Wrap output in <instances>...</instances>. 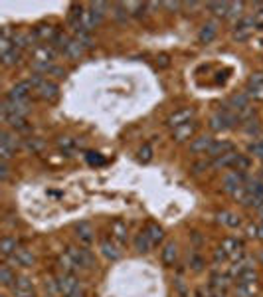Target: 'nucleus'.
Segmentation results:
<instances>
[{"mask_svg": "<svg viewBox=\"0 0 263 297\" xmlns=\"http://www.w3.org/2000/svg\"><path fill=\"white\" fill-rule=\"evenodd\" d=\"M67 251H69V255L75 259V263L79 265V269H93V267L97 265L95 255H93L87 248H83V246H69Z\"/></svg>", "mask_w": 263, "mask_h": 297, "instance_id": "1", "label": "nucleus"}, {"mask_svg": "<svg viewBox=\"0 0 263 297\" xmlns=\"http://www.w3.org/2000/svg\"><path fill=\"white\" fill-rule=\"evenodd\" d=\"M30 111V103L28 101H12V99H6L0 107V113H2V119L4 117H26V113Z\"/></svg>", "mask_w": 263, "mask_h": 297, "instance_id": "2", "label": "nucleus"}, {"mask_svg": "<svg viewBox=\"0 0 263 297\" xmlns=\"http://www.w3.org/2000/svg\"><path fill=\"white\" fill-rule=\"evenodd\" d=\"M16 147H18V139L14 135H10L8 131H2L0 133V158L8 162L14 156Z\"/></svg>", "mask_w": 263, "mask_h": 297, "instance_id": "3", "label": "nucleus"}, {"mask_svg": "<svg viewBox=\"0 0 263 297\" xmlns=\"http://www.w3.org/2000/svg\"><path fill=\"white\" fill-rule=\"evenodd\" d=\"M219 249H221L231 261L243 257V242L237 240V238H225V240H221Z\"/></svg>", "mask_w": 263, "mask_h": 297, "instance_id": "4", "label": "nucleus"}, {"mask_svg": "<svg viewBox=\"0 0 263 297\" xmlns=\"http://www.w3.org/2000/svg\"><path fill=\"white\" fill-rule=\"evenodd\" d=\"M10 263L16 267H32L36 263V255L28 248H16V251L10 255Z\"/></svg>", "mask_w": 263, "mask_h": 297, "instance_id": "5", "label": "nucleus"}, {"mask_svg": "<svg viewBox=\"0 0 263 297\" xmlns=\"http://www.w3.org/2000/svg\"><path fill=\"white\" fill-rule=\"evenodd\" d=\"M55 281H57V287H59L61 295H65V297L81 289V287H79V281H77V277H75L73 273H59V275L55 277Z\"/></svg>", "mask_w": 263, "mask_h": 297, "instance_id": "6", "label": "nucleus"}, {"mask_svg": "<svg viewBox=\"0 0 263 297\" xmlns=\"http://www.w3.org/2000/svg\"><path fill=\"white\" fill-rule=\"evenodd\" d=\"M247 182V178H245V174L243 172H239V170H231V172H227L225 176H223V190L227 192V194H233L239 186H243Z\"/></svg>", "mask_w": 263, "mask_h": 297, "instance_id": "7", "label": "nucleus"}, {"mask_svg": "<svg viewBox=\"0 0 263 297\" xmlns=\"http://www.w3.org/2000/svg\"><path fill=\"white\" fill-rule=\"evenodd\" d=\"M192 117H194V109H192V107H184V109L174 111V113L166 119V125L172 127V129H176V127H180V125L192 121Z\"/></svg>", "mask_w": 263, "mask_h": 297, "instance_id": "8", "label": "nucleus"}, {"mask_svg": "<svg viewBox=\"0 0 263 297\" xmlns=\"http://www.w3.org/2000/svg\"><path fill=\"white\" fill-rule=\"evenodd\" d=\"M99 249H101V253H103L107 259H111V261H117V259L121 257V248H119V244H117L113 238H103V240L99 242Z\"/></svg>", "mask_w": 263, "mask_h": 297, "instance_id": "9", "label": "nucleus"}, {"mask_svg": "<svg viewBox=\"0 0 263 297\" xmlns=\"http://www.w3.org/2000/svg\"><path fill=\"white\" fill-rule=\"evenodd\" d=\"M12 293H14L16 297H36L32 281H30L28 277H24V275L16 277V281H14V285H12Z\"/></svg>", "mask_w": 263, "mask_h": 297, "instance_id": "10", "label": "nucleus"}, {"mask_svg": "<svg viewBox=\"0 0 263 297\" xmlns=\"http://www.w3.org/2000/svg\"><path fill=\"white\" fill-rule=\"evenodd\" d=\"M12 42H14V48H18V50L22 51V50H26V48H32V46L38 42V36H36V32H32V30H28V32H16V34L12 36Z\"/></svg>", "mask_w": 263, "mask_h": 297, "instance_id": "11", "label": "nucleus"}, {"mask_svg": "<svg viewBox=\"0 0 263 297\" xmlns=\"http://www.w3.org/2000/svg\"><path fill=\"white\" fill-rule=\"evenodd\" d=\"M32 83L30 81H22V83H16L10 91H8V97L6 99H12V101H28L30 97V91H32Z\"/></svg>", "mask_w": 263, "mask_h": 297, "instance_id": "12", "label": "nucleus"}, {"mask_svg": "<svg viewBox=\"0 0 263 297\" xmlns=\"http://www.w3.org/2000/svg\"><path fill=\"white\" fill-rule=\"evenodd\" d=\"M249 269H253V259H251L249 255H243V257L231 261V267H229L227 273L231 275V279H237L241 273H245V271H249Z\"/></svg>", "mask_w": 263, "mask_h": 297, "instance_id": "13", "label": "nucleus"}, {"mask_svg": "<svg viewBox=\"0 0 263 297\" xmlns=\"http://www.w3.org/2000/svg\"><path fill=\"white\" fill-rule=\"evenodd\" d=\"M216 141L210 137V135H202V137H196L192 143H190V152L194 154H206L210 150V147L214 145Z\"/></svg>", "mask_w": 263, "mask_h": 297, "instance_id": "14", "label": "nucleus"}, {"mask_svg": "<svg viewBox=\"0 0 263 297\" xmlns=\"http://www.w3.org/2000/svg\"><path fill=\"white\" fill-rule=\"evenodd\" d=\"M198 131V123L192 119V121H188V123H184V125H180V127H176L174 129V139L178 141V143H182V141H186V139H190V137H194V133Z\"/></svg>", "mask_w": 263, "mask_h": 297, "instance_id": "15", "label": "nucleus"}, {"mask_svg": "<svg viewBox=\"0 0 263 297\" xmlns=\"http://www.w3.org/2000/svg\"><path fill=\"white\" fill-rule=\"evenodd\" d=\"M227 152H233V145H231L229 141H216V143L210 147V150H208L206 154H208V158L216 160V158H219V156H223V154H227Z\"/></svg>", "mask_w": 263, "mask_h": 297, "instance_id": "16", "label": "nucleus"}, {"mask_svg": "<svg viewBox=\"0 0 263 297\" xmlns=\"http://www.w3.org/2000/svg\"><path fill=\"white\" fill-rule=\"evenodd\" d=\"M38 95H40L42 99H45V101H53V99H57V95H59V87H57L55 81L45 79V81L38 87Z\"/></svg>", "mask_w": 263, "mask_h": 297, "instance_id": "17", "label": "nucleus"}, {"mask_svg": "<svg viewBox=\"0 0 263 297\" xmlns=\"http://www.w3.org/2000/svg\"><path fill=\"white\" fill-rule=\"evenodd\" d=\"M229 283H231V275H229V273L214 271V273L210 275V285H212L214 289H219V291H227Z\"/></svg>", "mask_w": 263, "mask_h": 297, "instance_id": "18", "label": "nucleus"}, {"mask_svg": "<svg viewBox=\"0 0 263 297\" xmlns=\"http://www.w3.org/2000/svg\"><path fill=\"white\" fill-rule=\"evenodd\" d=\"M75 236H77V240H79L81 244H85V246H89V244L95 240L93 228H91L87 222H79V224L75 226Z\"/></svg>", "mask_w": 263, "mask_h": 297, "instance_id": "19", "label": "nucleus"}, {"mask_svg": "<svg viewBox=\"0 0 263 297\" xmlns=\"http://www.w3.org/2000/svg\"><path fill=\"white\" fill-rule=\"evenodd\" d=\"M34 32H36L38 40H42V42H49V44H53V40H55V38H57V34H59V30H57V28H53V26H45V24H42V26L34 28Z\"/></svg>", "mask_w": 263, "mask_h": 297, "instance_id": "20", "label": "nucleus"}, {"mask_svg": "<svg viewBox=\"0 0 263 297\" xmlns=\"http://www.w3.org/2000/svg\"><path fill=\"white\" fill-rule=\"evenodd\" d=\"M216 34H218V24L216 22H206L202 26L200 34H198V40H200V44H210L216 38Z\"/></svg>", "mask_w": 263, "mask_h": 297, "instance_id": "21", "label": "nucleus"}, {"mask_svg": "<svg viewBox=\"0 0 263 297\" xmlns=\"http://www.w3.org/2000/svg\"><path fill=\"white\" fill-rule=\"evenodd\" d=\"M111 234H113L111 238H113L119 246L125 244V242H127V236H129V234H127V224L121 222V220H115L113 226H111Z\"/></svg>", "mask_w": 263, "mask_h": 297, "instance_id": "22", "label": "nucleus"}, {"mask_svg": "<svg viewBox=\"0 0 263 297\" xmlns=\"http://www.w3.org/2000/svg\"><path fill=\"white\" fill-rule=\"evenodd\" d=\"M57 263H59V267L63 269V273H73L75 275V271L79 269V265L75 263V259L69 255V251H65V253H59V257H57Z\"/></svg>", "mask_w": 263, "mask_h": 297, "instance_id": "23", "label": "nucleus"}, {"mask_svg": "<svg viewBox=\"0 0 263 297\" xmlns=\"http://www.w3.org/2000/svg\"><path fill=\"white\" fill-rule=\"evenodd\" d=\"M235 293L239 297H253L257 293V281H237Z\"/></svg>", "mask_w": 263, "mask_h": 297, "instance_id": "24", "label": "nucleus"}, {"mask_svg": "<svg viewBox=\"0 0 263 297\" xmlns=\"http://www.w3.org/2000/svg\"><path fill=\"white\" fill-rule=\"evenodd\" d=\"M249 101H251V97H249L247 91H239V93H233V95L229 97V105H231L233 111L243 109V107H249Z\"/></svg>", "mask_w": 263, "mask_h": 297, "instance_id": "25", "label": "nucleus"}, {"mask_svg": "<svg viewBox=\"0 0 263 297\" xmlns=\"http://www.w3.org/2000/svg\"><path fill=\"white\" fill-rule=\"evenodd\" d=\"M218 222H219V224H223V226H227V228H237V226L241 224L239 216H237V214H233V212H229V210H221V212H218Z\"/></svg>", "mask_w": 263, "mask_h": 297, "instance_id": "26", "label": "nucleus"}, {"mask_svg": "<svg viewBox=\"0 0 263 297\" xmlns=\"http://www.w3.org/2000/svg\"><path fill=\"white\" fill-rule=\"evenodd\" d=\"M152 240L146 236V232L142 230L140 234H136V238H134V249L138 251V253H146V251H150L152 249Z\"/></svg>", "mask_w": 263, "mask_h": 297, "instance_id": "27", "label": "nucleus"}, {"mask_svg": "<svg viewBox=\"0 0 263 297\" xmlns=\"http://www.w3.org/2000/svg\"><path fill=\"white\" fill-rule=\"evenodd\" d=\"M144 232H146V236L152 240V244L156 246V244H160L162 242V238H164V230L156 224V222H148L146 224V228H144Z\"/></svg>", "mask_w": 263, "mask_h": 297, "instance_id": "28", "label": "nucleus"}, {"mask_svg": "<svg viewBox=\"0 0 263 297\" xmlns=\"http://www.w3.org/2000/svg\"><path fill=\"white\" fill-rule=\"evenodd\" d=\"M176 257H178V249H176V244L174 242H168L166 246H164V249H162V261H164V265H174L176 263Z\"/></svg>", "mask_w": 263, "mask_h": 297, "instance_id": "29", "label": "nucleus"}, {"mask_svg": "<svg viewBox=\"0 0 263 297\" xmlns=\"http://www.w3.org/2000/svg\"><path fill=\"white\" fill-rule=\"evenodd\" d=\"M65 55H69L71 59H79L83 53H85V48L75 40V38H71V42L67 44V48H65V51H63Z\"/></svg>", "mask_w": 263, "mask_h": 297, "instance_id": "30", "label": "nucleus"}, {"mask_svg": "<svg viewBox=\"0 0 263 297\" xmlns=\"http://www.w3.org/2000/svg\"><path fill=\"white\" fill-rule=\"evenodd\" d=\"M20 57H22V51H20L18 48H14V50H10L8 53H2V55H0V61H2V65L10 67V65L20 63Z\"/></svg>", "mask_w": 263, "mask_h": 297, "instance_id": "31", "label": "nucleus"}, {"mask_svg": "<svg viewBox=\"0 0 263 297\" xmlns=\"http://www.w3.org/2000/svg\"><path fill=\"white\" fill-rule=\"evenodd\" d=\"M16 248H18V244H16V240H14V238L4 236V238L0 240V253H2V255L10 257V255L16 251Z\"/></svg>", "mask_w": 263, "mask_h": 297, "instance_id": "32", "label": "nucleus"}, {"mask_svg": "<svg viewBox=\"0 0 263 297\" xmlns=\"http://www.w3.org/2000/svg\"><path fill=\"white\" fill-rule=\"evenodd\" d=\"M14 281H16V273L10 269V265H6V263L0 265V283L4 287H12Z\"/></svg>", "mask_w": 263, "mask_h": 297, "instance_id": "33", "label": "nucleus"}, {"mask_svg": "<svg viewBox=\"0 0 263 297\" xmlns=\"http://www.w3.org/2000/svg\"><path fill=\"white\" fill-rule=\"evenodd\" d=\"M235 156H237V152H235V150H233V152H227V154H223V156L216 158V160H214V166H216V168H231V164H233Z\"/></svg>", "mask_w": 263, "mask_h": 297, "instance_id": "34", "label": "nucleus"}, {"mask_svg": "<svg viewBox=\"0 0 263 297\" xmlns=\"http://www.w3.org/2000/svg\"><path fill=\"white\" fill-rule=\"evenodd\" d=\"M208 10L216 16H227V10H229V2H210L208 4Z\"/></svg>", "mask_w": 263, "mask_h": 297, "instance_id": "35", "label": "nucleus"}, {"mask_svg": "<svg viewBox=\"0 0 263 297\" xmlns=\"http://www.w3.org/2000/svg\"><path fill=\"white\" fill-rule=\"evenodd\" d=\"M4 123L12 129H18V131H28V123L24 117H4Z\"/></svg>", "mask_w": 263, "mask_h": 297, "instance_id": "36", "label": "nucleus"}, {"mask_svg": "<svg viewBox=\"0 0 263 297\" xmlns=\"http://www.w3.org/2000/svg\"><path fill=\"white\" fill-rule=\"evenodd\" d=\"M123 6H125V10H127L129 14H132V16H142L144 10H146V4H142V2H125Z\"/></svg>", "mask_w": 263, "mask_h": 297, "instance_id": "37", "label": "nucleus"}, {"mask_svg": "<svg viewBox=\"0 0 263 297\" xmlns=\"http://www.w3.org/2000/svg\"><path fill=\"white\" fill-rule=\"evenodd\" d=\"M249 166H251V160H249L245 154H239V152H237V156H235V160H233L231 168H233V170H239V172H243V170H247Z\"/></svg>", "mask_w": 263, "mask_h": 297, "instance_id": "38", "label": "nucleus"}, {"mask_svg": "<svg viewBox=\"0 0 263 297\" xmlns=\"http://www.w3.org/2000/svg\"><path fill=\"white\" fill-rule=\"evenodd\" d=\"M241 127H243V131H245L247 135H257V133L261 131V125H259V119H257V117H253V119H249V121H245Z\"/></svg>", "mask_w": 263, "mask_h": 297, "instance_id": "39", "label": "nucleus"}, {"mask_svg": "<svg viewBox=\"0 0 263 297\" xmlns=\"http://www.w3.org/2000/svg\"><path fill=\"white\" fill-rule=\"evenodd\" d=\"M241 12H243V2H229V10H227L225 18H229V20L241 18Z\"/></svg>", "mask_w": 263, "mask_h": 297, "instance_id": "40", "label": "nucleus"}, {"mask_svg": "<svg viewBox=\"0 0 263 297\" xmlns=\"http://www.w3.org/2000/svg\"><path fill=\"white\" fill-rule=\"evenodd\" d=\"M261 85H263V71L253 73V75L247 79V91H253V89H257V87H261Z\"/></svg>", "mask_w": 263, "mask_h": 297, "instance_id": "41", "label": "nucleus"}, {"mask_svg": "<svg viewBox=\"0 0 263 297\" xmlns=\"http://www.w3.org/2000/svg\"><path fill=\"white\" fill-rule=\"evenodd\" d=\"M73 38L87 50V48H91V44H93V40H91V34L89 32H75L73 34Z\"/></svg>", "mask_w": 263, "mask_h": 297, "instance_id": "42", "label": "nucleus"}, {"mask_svg": "<svg viewBox=\"0 0 263 297\" xmlns=\"http://www.w3.org/2000/svg\"><path fill=\"white\" fill-rule=\"evenodd\" d=\"M69 42H71V38L59 32V34H57V38L53 40V46H55L57 50H61V51H65V48H67V44H69Z\"/></svg>", "mask_w": 263, "mask_h": 297, "instance_id": "43", "label": "nucleus"}, {"mask_svg": "<svg viewBox=\"0 0 263 297\" xmlns=\"http://www.w3.org/2000/svg\"><path fill=\"white\" fill-rule=\"evenodd\" d=\"M152 158V148H150V145H144L140 150H138V160L140 162H148Z\"/></svg>", "mask_w": 263, "mask_h": 297, "instance_id": "44", "label": "nucleus"}, {"mask_svg": "<svg viewBox=\"0 0 263 297\" xmlns=\"http://www.w3.org/2000/svg\"><path fill=\"white\" fill-rule=\"evenodd\" d=\"M42 147H44V143H42L40 139H28V141H26V148L32 150V152L42 150Z\"/></svg>", "mask_w": 263, "mask_h": 297, "instance_id": "45", "label": "nucleus"}, {"mask_svg": "<svg viewBox=\"0 0 263 297\" xmlns=\"http://www.w3.org/2000/svg\"><path fill=\"white\" fill-rule=\"evenodd\" d=\"M190 267H192L194 271H200V269L204 267V259H202L198 253H192V255H190Z\"/></svg>", "mask_w": 263, "mask_h": 297, "instance_id": "46", "label": "nucleus"}, {"mask_svg": "<svg viewBox=\"0 0 263 297\" xmlns=\"http://www.w3.org/2000/svg\"><path fill=\"white\" fill-rule=\"evenodd\" d=\"M249 152L255 154V156H259V158H263V141L251 143V145H249Z\"/></svg>", "mask_w": 263, "mask_h": 297, "instance_id": "47", "label": "nucleus"}, {"mask_svg": "<svg viewBox=\"0 0 263 297\" xmlns=\"http://www.w3.org/2000/svg\"><path fill=\"white\" fill-rule=\"evenodd\" d=\"M237 281H257V271H255V267L249 269V271H245V273H241V275L237 277Z\"/></svg>", "mask_w": 263, "mask_h": 297, "instance_id": "48", "label": "nucleus"}, {"mask_svg": "<svg viewBox=\"0 0 263 297\" xmlns=\"http://www.w3.org/2000/svg\"><path fill=\"white\" fill-rule=\"evenodd\" d=\"M8 176H10L8 162H6V160H2V162H0V180H8Z\"/></svg>", "mask_w": 263, "mask_h": 297, "instance_id": "49", "label": "nucleus"}, {"mask_svg": "<svg viewBox=\"0 0 263 297\" xmlns=\"http://www.w3.org/2000/svg\"><path fill=\"white\" fill-rule=\"evenodd\" d=\"M57 145H59L61 148H71V147H73V141H71L69 137H61V139L57 141Z\"/></svg>", "mask_w": 263, "mask_h": 297, "instance_id": "50", "label": "nucleus"}, {"mask_svg": "<svg viewBox=\"0 0 263 297\" xmlns=\"http://www.w3.org/2000/svg\"><path fill=\"white\" fill-rule=\"evenodd\" d=\"M253 20H255V26H259V28H263V6L255 12V16H253Z\"/></svg>", "mask_w": 263, "mask_h": 297, "instance_id": "51", "label": "nucleus"}, {"mask_svg": "<svg viewBox=\"0 0 263 297\" xmlns=\"http://www.w3.org/2000/svg\"><path fill=\"white\" fill-rule=\"evenodd\" d=\"M214 259H216V263H219V261L223 263V261L227 259V255H225V253H223V251L218 248V249H216V253H214Z\"/></svg>", "mask_w": 263, "mask_h": 297, "instance_id": "52", "label": "nucleus"}, {"mask_svg": "<svg viewBox=\"0 0 263 297\" xmlns=\"http://www.w3.org/2000/svg\"><path fill=\"white\" fill-rule=\"evenodd\" d=\"M208 166H210L208 162H196V164H194V172L198 174V172H202V170H206Z\"/></svg>", "mask_w": 263, "mask_h": 297, "instance_id": "53", "label": "nucleus"}, {"mask_svg": "<svg viewBox=\"0 0 263 297\" xmlns=\"http://www.w3.org/2000/svg\"><path fill=\"white\" fill-rule=\"evenodd\" d=\"M49 73H53L55 77H63V75H65V71H63L61 67H51V69H49Z\"/></svg>", "mask_w": 263, "mask_h": 297, "instance_id": "54", "label": "nucleus"}, {"mask_svg": "<svg viewBox=\"0 0 263 297\" xmlns=\"http://www.w3.org/2000/svg\"><path fill=\"white\" fill-rule=\"evenodd\" d=\"M164 6H166L168 10H178V8H180V2H164Z\"/></svg>", "mask_w": 263, "mask_h": 297, "instance_id": "55", "label": "nucleus"}, {"mask_svg": "<svg viewBox=\"0 0 263 297\" xmlns=\"http://www.w3.org/2000/svg\"><path fill=\"white\" fill-rule=\"evenodd\" d=\"M158 63H160V67L168 65V57H166V55H160V61H158Z\"/></svg>", "mask_w": 263, "mask_h": 297, "instance_id": "56", "label": "nucleus"}, {"mask_svg": "<svg viewBox=\"0 0 263 297\" xmlns=\"http://www.w3.org/2000/svg\"><path fill=\"white\" fill-rule=\"evenodd\" d=\"M67 297H85V295H83V291L79 289V291H75V293H71V295H67Z\"/></svg>", "mask_w": 263, "mask_h": 297, "instance_id": "57", "label": "nucleus"}, {"mask_svg": "<svg viewBox=\"0 0 263 297\" xmlns=\"http://www.w3.org/2000/svg\"><path fill=\"white\" fill-rule=\"evenodd\" d=\"M47 297H53V295H49V293H47Z\"/></svg>", "mask_w": 263, "mask_h": 297, "instance_id": "58", "label": "nucleus"}, {"mask_svg": "<svg viewBox=\"0 0 263 297\" xmlns=\"http://www.w3.org/2000/svg\"><path fill=\"white\" fill-rule=\"evenodd\" d=\"M0 297H6V295H0Z\"/></svg>", "mask_w": 263, "mask_h": 297, "instance_id": "59", "label": "nucleus"}]
</instances>
